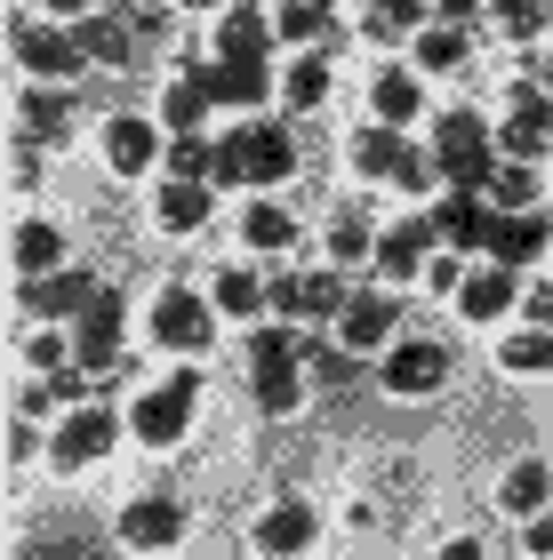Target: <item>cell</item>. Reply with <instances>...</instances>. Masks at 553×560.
I'll list each match as a JSON object with an SVG mask.
<instances>
[{"mask_svg": "<svg viewBox=\"0 0 553 560\" xmlns=\"http://www.w3.org/2000/svg\"><path fill=\"white\" fill-rule=\"evenodd\" d=\"M465 24H425V33H417V72H458L465 65Z\"/></svg>", "mask_w": 553, "mask_h": 560, "instance_id": "cell-31", "label": "cell"}, {"mask_svg": "<svg viewBox=\"0 0 553 560\" xmlns=\"http://www.w3.org/2000/svg\"><path fill=\"white\" fill-rule=\"evenodd\" d=\"M273 40H281V33H273V16L249 9V0H233V9L217 16V65H265Z\"/></svg>", "mask_w": 553, "mask_h": 560, "instance_id": "cell-13", "label": "cell"}, {"mask_svg": "<svg viewBox=\"0 0 553 560\" xmlns=\"http://www.w3.org/2000/svg\"><path fill=\"white\" fill-rule=\"evenodd\" d=\"M209 105H217V89H209V65H193L185 81H169V96H161V120L177 137H193L200 120H209Z\"/></svg>", "mask_w": 553, "mask_h": 560, "instance_id": "cell-21", "label": "cell"}, {"mask_svg": "<svg viewBox=\"0 0 553 560\" xmlns=\"http://www.w3.org/2000/svg\"><path fill=\"white\" fill-rule=\"evenodd\" d=\"M41 9H48V16H72V24H81V16H96V0H41Z\"/></svg>", "mask_w": 553, "mask_h": 560, "instance_id": "cell-48", "label": "cell"}, {"mask_svg": "<svg viewBox=\"0 0 553 560\" xmlns=\"http://www.w3.org/2000/svg\"><path fill=\"white\" fill-rule=\"evenodd\" d=\"M217 217V192L209 185H193V176H169V185L153 192V224H161V233H200V224H209Z\"/></svg>", "mask_w": 553, "mask_h": 560, "instance_id": "cell-15", "label": "cell"}, {"mask_svg": "<svg viewBox=\"0 0 553 560\" xmlns=\"http://www.w3.org/2000/svg\"><path fill=\"white\" fill-rule=\"evenodd\" d=\"M521 313H530V328H553V289H530V296H521Z\"/></svg>", "mask_w": 553, "mask_h": 560, "instance_id": "cell-46", "label": "cell"}, {"mask_svg": "<svg viewBox=\"0 0 553 560\" xmlns=\"http://www.w3.org/2000/svg\"><path fill=\"white\" fill-rule=\"evenodd\" d=\"M545 9H553V0H545Z\"/></svg>", "mask_w": 553, "mask_h": 560, "instance_id": "cell-53", "label": "cell"}, {"mask_svg": "<svg viewBox=\"0 0 553 560\" xmlns=\"http://www.w3.org/2000/svg\"><path fill=\"white\" fill-rule=\"evenodd\" d=\"M281 96H289V113H321L330 105V57H297L281 72Z\"/></svg>", "mask_w": 553, "mask_h": 560, "instance_id": "cell-27", "label": "cell"}, {"mask_svg": "<svg viewBox=\"0 0 553 560\" xmlns=\"http://www.w3.org/2000/svg\"><path fill=\"white\" fill-rule=\"evenodd\" d=\"M24 361H33L41 376H57L65 361H81V352H72V337H57V328H33V345H24Z\"/></svg>", "mask_w": 553, "mask_h": 560, "instance_id": "cell-41", "label": "cell"}, {"mask_svg": "<svg viewBox=\"0 0 553 560\" xmlns=\"http://www.w3.org/2000/svg\"><path fill=\"white\" fill-rule=\"evenodd\" d=\"M489 200H497V209H538V161H506V168H497L489 176Z\"/></svg>", "mask_w": 553, "mask_h": 560, "instance_id": "cell-36", "label": "cell"}, {"mask_svg": "<svg viewBox=\"0 0 553 560\" xmlns=\"http://www.w3.org/2000/svg\"><path fill=\"white\" fill-rule=\"evenodd\" d=\"M345 161H354L361 176H401V168H410V144H401V129L377 120V129H361L354 144H345Z\"/></svg>", "mask_w": 553, "mask_h": 560, "instance_id": "cell-24", "label": "cell"}, {"mask_svg": "<svg viewBox=\"0 0 553 560\" xmlns=\"http://www.w3.org/2000/svg\"><path fill=\"white\" fill-rule=\"evenodd\" d=\"M273 304H281L289 320H321V313H345V280L337 272H289V280H273Z\"/></svg>", "mask_w": 553, "mask_h": 560, "instance_id": "cell-14", "label": "cell"}, {"mask_svg": "<svg viewBox=\"0 0 553 560\" xmlns=\"http://www.w3.org/2000/svg\"><path fill=\"white\" fill-rule=\"evenodd\" d=\"M209 304H217V313H233V320H257L265 304H273V289H265L257 272L233 265V272H217V296H209Z\"/></svg>", "mask_w": 553, "mask_h": 560, "instance_id": "cell-29", "label": "cell"}, {"mask_svg": "<svg viewBox=\"0 0 553 560\" xmlns=\"http://www.w3.org/2000/svg\"><path fill=\"white\" fill-rule=\"evenodd\" d=\"M393 328H401V304H393V296H354V304H345L337 345H345V352H385Z\"/></svg>", "mask_w": 553, "mask_h": 560, "instance_id": "cell-19", "label": "cell"}, {"mask_svg": "<svg viewBox=\"0 0 553 560\" xmlns=\"http://www.w3.org/2000/svg\"><path fill=\"white\" fill-rule=\"evenodd\" d=\"M96 304V280L89 272H41V280H24V313L33 320H65V313H89Z\"/></svg>", "mask_w": 553, "mask_h": 560, "instance_id": "cell-16", "label": "cell"}, {"mask_svg": "<svg viewBox=\"0 0 553 560\" xmlns=\"http://www.w3.org/2000/svg\"><path fill=\"white\" fill-rule=\"evenodd\" d=\"M249 393H257L265 417H289L297 400H306V345L257 337V345H249Z\"/></svg>", "mask_w": 553, "mask_h": 560, "instance_id": "cell-3", "label": "cell"}, {"mask_svg": "<svg viewBox=\"0 0 553 560\" xmlns=\"http://www.w3.org/2000/svg\"><path fill=\"white\" fill-rule=\"evenodd\" d=\"M377 385H385L393 400H410V393H441V385H449V352H441V345H425V337L385 345V369H377Z\"/></svg>", "mask_w": 553, "mask_h": 560, "instance_id": "cell-8", "label": "cell"}, {"mask_svg": "<svg viewBox=\"0 0 553 560\" xmlns=\"http://www.w3.org/2000/svg\"><path fill=\"white\" fill-rule=\"evenodd\" d=\"M113 537L129 545V552H177V537H185V504H177V497H137V504H120Z\"/></svg>", "mask_w": 553, "mask_h": 560, "instance_id": "cell-7", "label": "cell"}, {"mask_svg": "<svg viewBox=\"0 0 553 560\" xmlns=\"http://www.w3.org/2000/svg\"><path fill=\"white\" fill-rule=\"evenodd\" d=\"M249 545H257V560H306L313 552V504H297V497L265 504L257 528H249Z\"/></svg>", "mask_w": 553, "mask_h": 560, "instance_id": "cell-9", "label": "cell"}, {"mask_svg": "<svg viewBox=\"0 0 553 560\" xmlns=\"http://www.w3.org/2000/svg\"><path fill=\"white\" fill-rule=\"evenodd\" d=\"M72 352H81L72 369H89V376H105L120 361V289H96V304L81 313V328H72Z\"/></svg>", "mask_w": 553, "mask_h": 560, "instance_id": "cell-11", "label": "cell"}, {"mask_svg": "<svg viewBox=\"0 0 553 560\" xmlns=\"http://www.w3.org/2000/svg\"><path fill=\"white\" fill-rule=\"evenodd\" d=\"M72 40H81V57H89V65H129V57H137V16L96 9V16L72 24Z\"/></svg>", "mask_w": 553, "mask_h": 560, "instance_id": "cell-17", "label": "cell"}, {"mask_svg": "<svg viewBox=\"0 0 553 560\" xmlns=\"http://www.w3.org/2000/svg\"><path fill=\"white\" fill-rule=\"evenodd\" d=\"M297 168V137L281 120H249V129L224 137V161H217V185H281Z\"/></svg>", "mask_w": 553, "mask_h": 560, "instance_id": "cell-1", "label": "cell"}, {"mask_svg": "<svg viewBox=\"0 0 553 560\" xmlns=\"http://www.w3.org/2000/svg\"><path fill=\"white\" fill-rule=\"evenodd\" d=\"M434 233L449 248H489L497 241V217L482 209V192H458V200H441V209H434Z\"/></svg>", "mask_w": 553, "mask_h": 560, "instance_id": "cell-20", "label": "cell"}, {"mask_svg": "<svg viewBox=\"0 0 553 560\" xmlns=\"http://www.w3.org/2000/svg\"><path fill=\"white\" fill-rule=\"evenodd\" d=\"M538 9L545 0H497V33L506 40H538Z\"/></svg>", "mask_w": 553, "mask_h": 560, "instance_id": "cell-43", "label": "cell"}, {"mask_svg": "<svg viewBox=\"0 0 553 560\" xmlns=\"http://www.w3.org/2000/svg\"><path fill=\"white\" fill-rule=\"evenodd\" d=\"M545 89H553V57H545Z\"/></svg>", "mask_w": 553, "mask_h": 560, "instance_id": "cell-52", "label": "cell"}, {"mask_svg": "<svg viewBox=\"0 0 553 560\" xmlns=\"http://www.w3.org/2000/svg\"><path fill=\"white\" fill-rule=\"evenodd\" d=\"M545 248H553V224H545V209H514V217H497V241H489V257L497 265H538L545 257Z\"/></svg>", "mask_w": 553, "mask_h": 560, "instance_id": "cell-18", "label": "cell"}, {"mask_svg": "<svg viewBox=\"0 0 553 560\" xmlns=\"http://www.w3.org/2000/svg\"><path fill=\"white\" fill-rule=\"evenodd\" d=\"M96 144H105V168H113V176H145L153 161H169V144H161V129H153L145 113H113Z\"/></svg>", "mask_w": 553, "mask_h": 560, "instance_id": "cell-10", "label": "cell"}, {"mask_svg": "<svg viewBox=\"0 0 553 560\" xmlns=\"http://www.w3.org/2000/svg\"><path fill=\"white\" fill-rule=\"evenodd\" d=\"M545 497H553V465H538V456H521V465L497 480V504H506L514 521H538V513H545Z\"/></svg>", "mask_w": 553, "mask_h": 560, "instance_id": "cell-23", "label": "cell"}, {"mask_svg": "<svg viewBox=\"0 0 553 560\" xmlns=\"http://www.w3.org/2000/svg\"><path fill=\"white\" fill-rule=\"evenodd\" d=\"M441 152H489L482 113H449V120H441Z\"/></svg>", "mask_w": 553, "mask_h": 560, "instance_id": "cell-42", "label": "cell"}, {"mask_svg": "<svg viewBox=\"0 0 553 560\" xmlns=\"http://www.w3.org/2000/svg\"><path fill=\"white\" fill-rule=\"evenodd\" d=\"M417 265H425V224L410 217V224H393V233L377 241V272H385V280H410Z\"/></svg>", "mask_w": 553, "mask_h": 560, "instance_id": "cell-30", "label": "cell"}, {"mask_svg": "<svg viewBox=\"0 0 553 560\" xmlns=\"http://www.w3.org/2000/svg\"><path fill=\"white\" fill-rule=\"evenodd\" d=\"M369 105H377V120H385V129H401V120H417V105H425V89L410 81V72H377L369 81Z\"/></svg>", "mask_w": 553, "mask_h": 560, "instance_id": "cell-25", "label": "cell"}, {"mask_svg": "<svg viewBox=\"0 0 553 560\" xmlns=\"http://www.w3.org/2000/svg\"><path fill=\"white\" fill-rule=\"evenodd\" d=\"M217 161H224V144H209V137H177L169 144V176H193V185H209Z\"/></svg>", "mask_w": 553, "mask_h": 560, "instance_id": "cell-38", "label": "cell"}, {"mask_svg": "<svg viewBox=\"0 0 553 560\" xmlns=\"http://www.w3.org/2000/svg\"><path fill=\"white\" fill-rule=\"evenodd\" d=\"M330 257H337V265H377V241H369L361 217H337V224H330Z\"/></svg>", "mask_w": 553, "mask_h": 560, "instance_id": "cell-40", "label": "cell"}, {"mask_svg": "<svg viewBox=\"0 0 553 560\" xmlns=\"http://www.w3.org/2000/svg\"><path fill=\"white\" fill-rule=\"evenodd\" d=\"M273 33L281 40H321L330 33V0H281V9H273Z\"/></svg>", "mask_w": 553, "mask_h": 560, "instance_id": "cell-37", "label": "cell"}, {"mask_svg": "<svg viewBox=\"0 0 553 560\" xmlns=\"http://www.w3.org/2000/svg\"><path fill=\"white\" fill-rule=\"evenodd\" d=\"M113 441H120V417L89 400V409H72V417L57 424V441H48V465H57V472H89Z\"/></svg>", "mask_w": 553, "mask_h": 560, "instance_id": "cell-5", "label": "cell"}, {"mask_svg": "<svg viewBox=\"0 0 553 560\" xmlns=\"http://www.w3.org/2000/svg\"><path fill=\"white\" fill-rule=\"evenodd\" d=\"M434 9H441L449 24H465V16H482V0H434Z\"/></svg>", "mask_w": 553, "mask_h": 560, "instance_id": "cell-49", "label": "cell"}, {"mask_svg": "<svg viewBox=\"0 0 553 560\" xmlns=\"http://www.w3.org/2000/svg\"><path fill=\"white\" fill-rule=\"evenodd\" d=\"M545 144H553V105H545L538 81H521L514 89V120L497 129V152H506V161H538Z\"/></svg>", "mask_w": 553, "mask_h": 560, "instance_id": "cell-12", "label": "cell"}, {"mask_svg": "<svg viewBox=\"0 0 553 560\" xmlns=\"http://www.w3.org/2000/svg\"><path fill=\"white\" fill-rule=\"evenodd\" d=\"M506 304H521V280H514V265H489V272H473L465 289H458V313H465V320H497Z\"/></svg>", "mask_w": 553, "mask_h": 560, "instance_id": "cell-22", "label": "cell"}, {"mask_svg": "<svg viewBox=\"0 0 553 560\" xmlns=\"http://www.w3.org/2000/svg\"><path fill=\"white\" fill-rule=\"evenodd\" d=\"M209 89H217V105H265L273 96V72L265 65H209Z\"/></svg>", "mask_w": 553, "mask_h": 560, "instance_id": "cell-26", "label": "cell"}, {"mask_svg": "<svg viewBox=\"0 0 553 560\" xmlns=\"http://www.w3.org/2000/svg\"><path fill=\"white\" fill-rule=\"evenodd\" d=\"M425 0H369V40H417Z\"/></svg>", "mask_w": 553, "mask_h": 560, "instance_id": "cell-34", "label": "cell"}, {"mask_svg": "<svg viewBox=\"0 0 553 560\" xmlns=\"http://www.w3.org/2000/svg\"><path fill=\"white\" fill-rule=\"evenodd\" d=\"M24 144H48V137H65V96L57 89H24Z\"/></svg>", "mask_w": 553, "mask_h": 560, "instance_id": "cell-35", "label": "cell"}, {"mask_svg": "<svg viewBox=\"0 0 553 560\" xmlns=\"http://www.w3.org/2000/svg\"><path fill=\"white\" fill-rule=\"evenodd\" d=\"M441 176L458 192H489V176H497V152H441Z\"/></svg>", "mask_w": 553, "mask_h": 560, "instance_id": "cell-39", "label": "cell"}, {"mask_svg": "<svg viewBox=\"0 0 553 560\" xmlns=\"http://www.w3.org/2000/svg\"><path fill=\"white\" fill-rule=\"evenodd\" d=\"M177 9H193V16H200V9H217V0H177Z\"/></svg>", "mask_w": 553, "mask_h": 560, "instance_id": "cell-50", "label": "cell"}, {"mask_svg": "<svg viewBox=\"0 0 553 560\" xmlns=\"http://www.w3.org/2000/svg\"><path fill=\"white\" fill-rule=\"evenodd\" d=\"M497 369L545 376V369H553V328H521V337H506V345H497Z\"/></svg>", "mask_w": 553, "mask_h": 560, "instance_id": "cell-33", "label": "cell"}, {"mask_svg": "<svg viewBox=\"0 0 553 560\" xmlns=\"http://www.w3.org/2000/svg\"><path fill=\"white\" fill-rule=\"evenodd\" d=\"M434 560H482V537H449V545H441Z\"/></svg>", "mask_w": 553, "mask_h": 560, "instance_id": "cell-47", "label": "cell"}, {"mask_svg": "<svg viewBox=\"0 0 553 560\" xmlns=\"http://www.w3.org/2000/svg\"><path fill=\"white\" fill-rule=\"evenodd\" d=\"M241 241L249 248H289L297 241V217L281 209V200H249V209H241Z\"/></svg>", "mask_w": 553, "mask_h": 560, "instance_id": "cell-28", "label": "cell"}, {"mask_svg": "<svg viewBox=\"0 0 553 560\" xmlns=\"http://www.w3.org/2000/svg\"><path fill=\"white\" fill-rule=\"evenodd\" d=\"M193 400H200V376L177 369L169 385H153V393H137V400H129V432H137L145 448H177L185 432H193Z\"/></svg>", "mask_w": 553, "mask_h": 560, "instance_id": "cell-2", "label": "cell"}, {"mask_svg": "<svg viewBox=\"0 0 553 560\" xmlns=\"http://www.w3.org/2000/svg\"><path fill=\"white\" fill-rule=\"evenodd\" d=\"M521 552H530V560H553V513H538L530 528H521Z\"/></svg>", "mask_w": 553, "mask_h": 560, "instance_id": "cell-45", "label": "cell"}, {"mask_svg": "<svg viewBox=\"0 0 553 560\" xmlns=\"http://www.w3.org/2000/svg\"><path fill=\"white\" fill-rule=\"evenodd\" d=\"M16 560H48V552H41V545H33V552H16Z\"/></svg>", "mask_w": 553, "mask_h": 560, "instance_id": "cell-51", "label": "cell"}, {"mask_svg": "<svg viewBox=\"0 0 553 560\" xmlns=\"http://www.w3.org/2000/svg\"><path fill=\"white\" fill-rule=\"evenodd\" d=\"M153 345L161 352H185V361H200V352L217 345V304L193 296V289H161L153 296Z\"/></svg>", "mask_w": 553, "mask_h": 560, "instance_id": "cell-4", "label": "cell"}, {"mask_svg": "<svg viewBox=\"0 0 553 560\" xmlns=\"http://www.w3.org/2000/svg\"><path fill=\"white\" fill-rule=\"evenodd\" d=\"M57 257H65V233H57V224H41V217L16 224V272L41 280V272H57Z\"/></svg>", "mask_w": 553, "mask_h": 560, "instance_id": "cell-32", "label": "cell"}, {"mask_svg": "<svg viewBox=\"0 0 553 560\" xmlns=\"http://www.w3.org/2000/svg\"><path fill=\"white\" fill-rule=\"evenodd\" d=\"M33 456H41V432L24 424V417H16V424H9V465L24 472V465H33Z\"/></svg>", "mask_w": 553, "mask_h": 560, "instance_id": "cell-44", "label": "cell"}, {"mask_svg": "<svg viewBox=\"0 0 553 560\" xmlns=\"http://www.w3.org/2000/svg\"><path fill=\"white\" fill-rule=\"evenodd\" d=\"M9 48H16V65L33 72V81H72V72L89 65V57H81V40H72V33H57V24H33V16H16Z\"/></svg>", "mask_w": 553, "mask_h": 560, "instance_id": "cell-6", "label": "cell"}]
</instances>
